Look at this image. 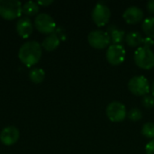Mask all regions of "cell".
<instances>
[{"label": "cell", "mask_w": 154, "mask_h": 154, "mask_svg": "<svg viewBox=\"0 0 154 154\" xmlns=\"http://www.w3.org/2000/svg\"><path fill=\"white\" fill-rule=\"evenodd\" d=\"M42 44L36 41H29L24 42L18 52L20 60L27 67H32L39 62L42 58Z\"/></svg>", "instance_id": "cell-1"}, {"label": "cell", "mask_w": 154, "mask_h": 154, "mask_svg": "<svg viewBox=\"0 0 154 154\" xmlns=\"http://www.w3.org/2000/svg\"><path fill=\"white\" fill-rule=\"evenodd\" d=\"M135 64L143 69H151L154 67V52L151 47L140 46L134 55Z\"/></svg>", "instance_id": "cell-2"}, {"label": "cell", "mask_w": 154, "mask_h": 154, "mask_svg": "<svg viewBox=\"0 0 154 154\" xmlns=\"http://www.w3.org/2000/svg\"><path fill=\"white\" fill-rule=\"evenodd\" d=\"M22 4L17 0H0V16L5 20H14L21 16Z\"/></svg>", "instance_id": "cell-3"}, {"label": "cell", "mask_w": 154, "mask_h": 154, "mask_svg": "<svg viewBox=\"0 0 154 154\" xmlns=\"http://www.w3.org/2000/svg\"><path fill=\"white\" fill-rule=\"evenodd\" d=\"M128 89L135 96H146L151 91V86L144 76L133 77L128 82Z\"/></svg>", "instance_id": "cell-4"}, {"label": "cell", "mask_w": 154, "mask_h": 154, "mask_svg": "<svg viewBox=\"0 0 154 154\" xmlns=\"http://www.w3.org/2000/svg\"><path fill=\"white\" fill-rule=\"evenodd\" d=\"M35 28L42 33L51 34L56 29V23L53 18L47 14L42 13L36 15L34 20Z\"/></svg>", "instance_id": "cell-5"}, {"label": "cell", "mask_w": 154, "mask_h": 154, "mask_svg": "<svg viewBox=\"0 0 154 154\" xmlns=\"http://www.w3.org/2000/svg\"><path fill=\"white\" fill-rule=\"evenodd\" d=\"M88 42L90 46L95 49H104L110 44L111 38L107 32L102 30H94L89 32Z\"/></svg>", "instance_id": "cell-6"}, {"label": "cell", "mask_w": 154, "mask_h": 154, "mask_svg": "<svg viewBox=\"0 0 154 154\" xmlns=\"http://www.w3.org/2000/svg\"><path fill=\"white\" fill-rule=\"evenodd\" d=\"M111 17V11L109 7L103 4V3H97L93 11H92V19L93 22L99 27L106 25Z\"/></svg>", "instance_id": "cell-7"}, {"label": "cell", "mask_w": 154, "mask_h": 154, "mask_svg": "<svg viewBox=\"0 0 154 154\" xmlns=\"http://www.w3.org/2000/svg\"><path fill=\"white\" fill-rule=\"evenodd\" d=\"M106 116L112 122H122L127 116L125 106L118 101L111 102L106 107Z\"/></svg>", "instance_id": "cell-8"}, {"label": "cell", "mask_w": 154, "mask_h": 154, "mask_svg": "<svg viewBox=\"0 0 154 154\" xmlns=\"http://www.w3.org/2000/svg\"><path fill=\"white\" fill-rule=\"evenodd\" d=\"M106 57L107 61L113 65L117 66L120 65L125 58V50L121 44H111L106 53Z\"/></svg>", "instance_id": "cell-9"}, {"label": "cell", "mask_w": 154, "mask_h": 154, "mask_svg": "<svg viewBox=\"0 0 154 154\" xmlns=\"http://www.w3.org/2000/svg\"><path fill=\"white\" fill-rule=\"evenodd\" d=\"M20 137L19 130L14 126H8L2 130L0 134V141L3 144L10 146L14 144Z\"/></svg>", "instance_id": "cell-10"}, {"label": "cell", "mask_w": 154, "mask_h": 154, "mask_svg": "<svg viewBox=\"0 0 154 154\" xmlns=\"http://www.w3.org/2000/svg\"><path fill=\"white\" fill-rule=\"evenodd\" d=\"M123 17L127 23L135 24V23H138L139 22H141L143 20V11L140 7L135 6V5L129 6L124 12Z\"/></svg>", "instance_id": "cell-11"}, {"label": "cell", "mask_w": 154, "mask_h": 154, "mask_svg": "<svg viewBox=\"0 0 154 154\" xmlns=\"http://www.w3.org/2000/svg\"><path fill=\"white\" fill-rule=\"evenodd\" d=\"M16 31L21 37L24 39L28 38L33 31V25L31 19L28 17L20 18L16 23Z\"/></svg>", "instance_id": "cell-12"}, {"label": "cell", "mask_w": 154, "mask_h": 154, "mask_svg": "<svg viewBox=\"0 0 154 154\" xmlns=\"http://www.w3.org/2000/svg\"><path fill=\"white\" fill-rule=\"evenodd\" d=\"M59 44H60V38L56 33L53 32L44 38L42 43V47L47 51H52L59 46Z\"/></svg>", "instance_id": "cell-13"}, {"label": "cell", "mask_w": 154, "mask_h": 154, "mask_svg": "<svg viewBox=\"0 0 154 154\" xmlns=\"http://www.w3.org/2000/svg\"><path fill=\"white\" fill-rule=\"evenodd\" d=\"M107 33L109 34L113 44H120L125 38V32L119 30L116 25L112 24L107 28Z\"/></svg>", "instance_id": "cell-14"}, {"label": "cell", "mask_w": 154, "mask_h": 154, "mask_svg": "<svg viewBox=\"0 0 154 154\" xmlns=\"http://www.w3.org/2000/svg\"><path fill=\"white\" fill-rule=\"evenodd\" d=\"M125 42L126 43L131 46V47H138L141 44L143 43V36L141 35V33H139L138 32H131L129 33L126 34L125 36Z\"/></svg>", "instance_id": "cell-15"}, {"label": "cell", "mask_w": 154, "mask_h": 154, "mask_svg": "<svg viewBox=\"0 0 154 154\" xmlns=\"http://www.w3.org/2000/svg\"><path fill=\"white\" fill-rule=\"evenodd\" d=\"M39 9L40 6L37 4V2H33V1H28L24 3V5L22 7L23 13L28 16H33L39 13Z\"/></svg>", "instance_id": "cell-16"}, {"label": "cell", "mask_w": 154, "mask_h": 154, "mask_svg": "<svg viewBox=\"0 0 154 154\" xmlns=\"http://www.w3.org/2000/svg\"><path fill=\"white\" fill-rule=\"evenodd\" d=\"M143 31L147 35V37L154 39V17L151 16L146 18L142 24Z\"/></svg>", "instance_id": "cell-17"}, {"label": "cell", "mask_w": 154, "mask_h": 154, "mask_svg": "<svg viewBox=\"0 0 154 154\" xmlns=\"http://www.w3.org/2000/svg\"><path fill=\"white\" fill-rule=\"evenodd\" d=\"M44 78H45V72L42 69H40V68L33 69L29 73V79H31L32 82H33L35 84L42 83L43 81Z\"/></svg>", "instance_id": "cell-18"}, {"label": "cell", "mask_w": 154, "mask_h": 154, "mask_svg": "<svg viewBox=\"0 0 154 154\" xmlns=\"http://www.w3.org/2000/svg\"><path fill=\"white\" fill-rule=\"evenodd\" d=\"M142 134L149 139H154V123L149 122L143 125Z\"/></svg>", "instance_id": "cell-19"}, {"label": "cell", "mask_w": 154, "mask_h": 154, "mask_svg": "<svg viewBox=\"0 0 154 154\" xmlns=\"http://www.w3.org/2000/svg\"><path fill=\"white\" fill-rule=\"evenodd\" d=\"M127 116H128V118H129L131 121H133V122H137V121H140V120L142 119V117H143V113H142V111H141L139 108L135 107V108H132V109L128 112Z\"/></svg>", "instance_id": "cell-20"}, {"label": "cell", "mask_w": 154, "mask_h": 154, "mask_svg": "<svg viewBox=\"0 0 154 154\" xmlns=\"http://www.w3.org/2000/svg\"><path fill=\"white\" fill-rule=\"evenodd\" d=\"M142 103L144 107L148 108V109H151L154 106V97L153 96H151V95H146L143 97V100H142Z\"/></svg>", "instance_id": "cell-21"}, {"label": "cell", "mask_w": 154, "mask_h": 154, "mask_svg": "<svg viewBox=\"0 0 154 154\" xmlns=\"http://www.w3.org/2000/svg\"><path fill=\"white\" fill-rule=\"evenodd\" d=\"M145 152H146V154H154V139L151 140L146 147H145Z\"/></svg>", "instance_id": "cell-22"}, {"label": "cell", "mask_w": 154, "mask_h": 154, "mask_svg": "<svg viewBox=\"0 0 154 154\" xmlns=\"http://www.w3.org/2000/svg\"><path fill=\"white\" fill-rule=\"evenodd\" d=\"M146 8L149 11V13L154 14V0H150L147 5H146Z\"/></svg>", "instance_id": "cell-23"}, {"label": "cell", "mask_w": 154, "mask_h": 154, "mask_svg": "<svg viewBox=\"0 0 154 154\" xmlns=\"http://www.w3.org/2000/svg\"><path fill=\"white\" fill-rule=\"evenodd\" d=\"M153 44H154L153 39L149 38V37H146V38H144V39H143V45L148 46V47H151V46H152Z\"/></svg>", "instance_id": "cell-24"}, {"label": "cell", "mask_w": 154, "mask_h": 154, "mask_svg": "<svg viewBox=\"0 0 154 154\" xmlns=\"http://www.w3.org/2000/svg\"><path fill=\"white\" fill-rule=\"evenodd\" d=\"M53 3V1L52 0H40V1H38L37 2V4L39 5H42V6H48V5H51Z\"/></svg>", "instance_id": "cell-25"}, {"label": "cell", "mask_w": 154, "mask_h": 154, "mask_svg": "<svg viewBox=\"0 0 154 154\" xmlns=\"http://www.w3.org/2000/svg\"><path fill=\"white\" fill-rule=\"evenodd\" d=\"M151 92H152V96H153V97H154V81H153V82H152V86H151Z\"/></svg>", "instance_id": "cell-26"}]
</instances>
